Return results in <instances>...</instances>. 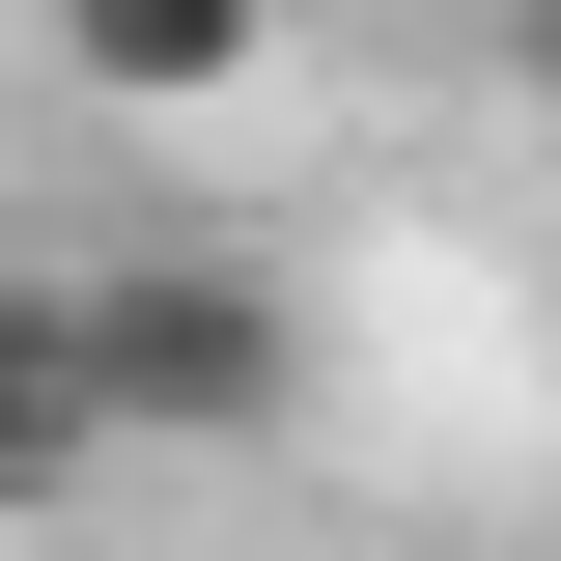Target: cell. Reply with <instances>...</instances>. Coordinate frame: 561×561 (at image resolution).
Returning a JSON list of instances; mask_svg holds the SVG:
<instances>
[{
    "instance_id": "6da1fadb",
    "label": "cell",
    "mask_w": 561,
    "mask_h": 561,
    "mask_svg": "<svg viewBox=\"0 0 561 561\" xmlns=\"http://www.w3.org/2000/svg\"><path fill=\"white\" fill-rule=\"evenodd\" d=\"M84 393H113V449H253L309 393V337H280L253 253H113L84 280Z\"/></svg>"
},
{
    "instance_id": "7a4b0ae2",
    "label": "cell",
    "mask_w": 561,
    "mask_h": 561,
    "mask_svg": "<svg viewBox=\"0 0 561 561\" xmlns=\"http://www.w3.org/2000/svg\"><path fill=\"white\" fill-rule=\"evenodd\" d=\"M280 57V0H57V84L84 113H225Z\"/></svg>"
},
{
    "instance_id": "3957f363",
    "label": "cell",
    "mask_w": 561,
    "mask_h": 561,
    "mask_svg": "<svg viewBox=\"0 0 561 561\" xmlns=\"http://www.w3.org/2000/svg\"><path fill=\"white\" fill-rule=\"evenodd\" d=\"M505 57H534V84H561V0H505Z\"/></svg>"
}]
</instances>
